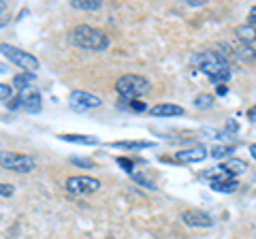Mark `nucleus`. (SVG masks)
I'll use <instances>...</instances> for the list:
<instances>
[{"label":"nucleus","instance_id":"34","mask_svg":"<svg viewBox=\"0 0 256 239\" xmlns=\"http://www.w3.org/2000/svg\"><path fill=\"white\" fill-rule=\"evenodd\" d=\"M250 156L256 158V143H254V146H250Z\"/></svg>","mask_w":256,"mask_h":239},{"label":"nucleus","instance_id":"28","mask_svg":"<svg viewBox=\"0 0 256 239\" xmlns=\"http://www.w3.org/2000/svg\"><path fill=\"white\" fill-rule=\"evenodd\" d=\"M226 92H228L226 84H218V90H216V94H218V96H226Z\"/></svg>","mask_w":256,"mask_h":239},{"label":"nucleus","instance_id":"6","mask_svg":"<svg viewBox=\"0 0 256 239\" xmlns=\"http://www.w3.org/2000/svg\"><path fill=\"white\" fill-rule=\"evenodd\" d=\"M100 188V180L90 175H73L66 180V190L70 194H92Z\"/></svg>","mask_w":256,"mask_h":239},{"label":"nucleus","instance_id":"26","mask_svg":"<svg viewBox=\"0 0 256 239\" xmlns=\"http://www.w3.org/2000/svg\"><path fill=\"white\" fill-rule=\"evenodd\" d=\"M13 186L11 184H0V196H11L13 194Z\"/></svg>","mask_w":256,"mask_h":239},{"label":"nucleus","instance_id":"16","mask_svg":"<svg viewBox=\"0 0 256 239\" xmlns=\"http://www.w3.org/2000/svg\"><path fill=\"white\" fill-rule=\"evenodd\" d=\"M222 166L230 173V178H235V180H237V175H242V173L248 171V164L244 160H239V158H230V160H226Z\"/></svg>","mask_w":256,"mask_h":239},{"label":"nucleus","instance_id":"29","mask_svg":"<svg viewBox=\"0 0 256 239\" xmlns=\"http://www.w3.org/2000/svg\"><path fill=\"white\" fill-rule=\"evenodd\" d=\"M248 120H250V122H256V105L252 109H248Z\"/></svg>","mask_w":256,"mask_h":239},{"label":"nucleus","instance_id":"5","mask_svg":"<svg viewBox=\"0 0 256 239\" xmlns=\"http://www.w3.org/2000/svg\"><path fill=\"white\" fill-rule=\"evenodd\" d=\"M0 166L9 169L13 173L26 175L30 171H34L36 160L28 154H20V152H0Z\"/></svg>","mask_w":256,"mask_h":239},{"label":"nucleus","instance_id":"31","mask_svg":"<svg viewBox=\"0 0 256 239\" xmlns=\"http://www.w3.org/2000/svg\"><path fill=\"white\" fill-rule=\"evenodd\" d=\"M184 2L190 4V6H201V4L205 2V0H184Z\"/></svg>","mask_w":256,"mask_h":239},{"label":"nucleus","instance_id":"33","mask_svg":"<svg viewBox=\"0 0 256 239\" xmlns=\"http://www.w3.org/2000/svg\"><path fill=\"white\" fill-rule=\"evenodd\" d=\"M6 70H9V66H6L4 62H0V73H6Z\"/></svg>","mask_w":256,"mask_h":239},{"label":"nucleus","instance_id":"18","mask_svg":"<svg viewBox=\"0 0 256 239\" xmlns=\"http://www.w3.org/2000/svg\"><path fill=\"white\" fill-rule=\"evenodd\" d=\"M214 190L218 192H235L239 188V182L237 180H218V182H210Z\"/></svg>","mask_w":256,"mask_h":239},{"label":"nucleus","instance_id":"20","mask_svg":"<svg viewBox=\"0 0 256 239\" xmlns=\"http://www.w3.org/2000/svg\"><path fill=\"white\" fill-rule=\"evenodd\" d=\"M130 178L137 182V184H141V186H148L150 190H156V184L148 178V175H143V173H139V171H132V173H130Z\"/></svg>","mask_w":256,"mask_h":239},{"label":"nucleus","instance_id":"17","mask_svg":"<svg viewBox=\"0 0 256 239\" xmlns=\"http://www.w3.org/2000/svg\"><path fill=\"white\" fill-rule=\"evenodd\" d=\"M70 6L77 11H98L102 2L100 0H70Z\"/></svg>","mask_w":256,"mask_h":239},{"label":"nucleus","instance_id":"8","mask_svg":"<svg viewBox=\"0 0 256 239\" xmlns=\"http://www.w3.org/2000/svg\"><path fill=\"white\" fill-rule=\"evenodd\" d=\"M184 224H188L192 228H212L214 226V218L203 210H186L182 214Z\"/></svg>","mask_w":256,"mask_h":239},{"label":"nucleus","instance_id":"1","mask_svg":"<svg viewBox=\"0 0 256 239\" xmlns=\"http://www.w3.org/2000/svg\"><path fill=\"white\" fill-rule=\"evenodd\" d=\"M190 64L196 66L201 73H205L214 84H224L230 79V66L226 58H222L216 52H198L190 56Z\"/></svg>","mask_w":256,"mask_h":239},{"label":"nucleus","instance_id":"7","mask_svg":"<svg viewBox=\"0 0 256 239\" xmlns=\"http://www.w3.org/2000/svg\"><path fill=\"white\" fill-rule=\"evenodd\" d=\"M68 105L73 111H90V109H96L102 105L100 96H96V94H90V92H84V90H73L68 94Z\"/></svg>","mask_w":256,"mask_h":239},{"label":"nucleus","instance_id":"9","mask_svg":"<svg viewBox=\"0 0 256 239\" xmlns=\"http://www.w3.org/2000/svg\"><path fill=\"white\" fill-rule=\"evenodd\" d=\"M203 158H207V150L203 146H194V148H190V150H180V152L175 154V160L184 162V164L198 162V160H203Z\"/></svg>","mask_w":256,"mask_h":239},{"label":"nucleus","instance_id":"3","mask_svg":"<svg viewBox=\"0 0 256 239\" xmlns=\"http://www.w3.org/2000/svg\"><path fill=\"white\" fill-rule=\"evenodd\" d=\"M150 90V82L141 75H122L116 82V92L120 94V98L126 100H137Z\"/></svg>","mask_w":256,"mask_h":239},{"label":"nucleus","instance_id":"12","mask_svg":"<svg viewBox=\"0 0 256 239\" xmlns=\"http://www.w3.org/2000/svg\"><path fill=\"white\" fill-rule=\"evenodd\" d=\"M235 34H237V38H239V41H242L244 45H250V43L256 41V28L250 26V24H244V26H239V28L235 30Z\"/></svg>","mask_w":256,"mask_h":239},{"label":"nucleus","instance_id":"27","mask_svg":"<svg viewBox=\"0 0 256 239\" xmlns=\"http://www.w3.org/2000/svg\"><path fill=\"white\" fill-rule=\"evenodd\" d=\"M248 24L256 28V6H252V9H250V18H248Z\"/></svg>","mask_w":256,"mask_h":239},{"label":"nucleus","instance_id":"23","mask_svg":"<svg viewBox=\"0 0 256 239\" xmlns=\"http://www.w3.org/2000/svg\"><path fill=\"white\" fill-rule=\"evenodd\" d=\"M11 96H13V88H9L6 84H0V102L9 100Z\"/></svg>","mask_w":256,"mask_h":239},{"label":"nucleus","instance_id":"10","mask_svg":"<svg viewBox=\"0 0 256 239\" xmlns=\"http://www.w3.org/2000/svg\"><path fill=\"white\" fill-rule=\"evenodd\" d=\"M150 114L154 118H175V116H184V109L180 105H173V102H160L150 109Z\"/></svg>","mask_w":256,"mask_h":239},{"label":"nucleus","instance_id":"24","mask_svg":"<svg viewBox=\"0 0 256 239\" xmlns=\"http://www.w3.org/2000/svg\"><path fill=\"white\" fill-rule=\"evenodd\" d=\"M70 162L77 166H84V169H92L94 166V160H86V158H70Z\"/></svg>","mask_w":256,"mask_h":239},{"label":"nucleus","instance_id":"14","mask_svg":"<svg viewBox=\"0 0 256 239\" xmlns=\"http://www.w3.org/2000/svg\"><path fill=\"white\" fill-rule=\"evenodd\" d=\"M34 73H20V75H15L13 77V90H18L20 94H24V90L30 86V84H34Z\"/></svg>","mask_w":256,"mask_h":239},{"label":"nucleus","instance_id":"32","mask_svg":"<svg viewBox=\"0 0 256 239\" xmlns=\"http://www.w3.org/2000/svg\"><path fill=\"white\" fill-rule=\"evenodd\" d=\"M4 11H6V2H4V0H0V18L4 15Z\"/></svg>","mask_w":256,"mask_h":239},{"label":"nucleus","instance_id":"19","mask_svg":"<svg viewBox=\"0 0 256 239\" xmlns=\"http://www.w3.org/2000/svg\"><path fill=\"white\" fill-rule=\"evenodd\" d=\"M235 146H214L212 148V156L214 158H226V156H233L235 154Z\"/></svg>","mask_w":256,"mask_h":239},{"label":"nucleus","instance_id":"11","mask_svg":"<svg viewBox=\"0 0 256 239\" xmlns=\"http://www.w3.org/2000/svg\"><path fill=\"white\" fill-rule=\"evenodd\" d=\"M24 109L28 114H38L43 109V98L38 92H30V94H24Z\"/></svg>","mask_w":256,"mask_h":239},{"label":"nucleus","instance_id":"21","mask_svg":"<svg viewBox=\"0 0 256 239\" xmlns=\"http://www.w3.org/2000/svg\"><path fill=\"white\" fill-rule=\"evenodd\" d=\"M212 105H214L212 94H198V96L194 98V107H198V109H210Z\"/></svg>","mask_w":256,"mask_h":239},{"label":"nucleus","instance_id":"15","mask_svg":"<svg viewBox=\"0 0 256 239\" xmlns=\"http://www.w3.org/2000/svg\"><path fill=\"white\" fill-rule=\"evenodd\" d=\"M111 148H116V150H132V152H137V150L154 148V143L152 141H118V143H111Z\"/></svg>","mask_w":256,"mask_h":239},{"label":"nucleus","instance_id":"13","mask_svg":"<svg viewBox=\"0 0 256 239\" xmlns=\"http://www.w3.org/2000/svg\"><path fill=\"white\" fill-rule=\"evenodd\" d=\"M60 139L68 143H79V146H98V139L92 134H60Z\"/></svg>","mask_w":256,"mask_h":239},{"label":"nucleus","instance_id":"25","mask_svg":"<svg viewBox=\"0 0 256 239\" xmlns=\"http://www.w3.org/2000/svg\"><path fill=\"white\" fill-rule=\"evenodd\" d=\"M118 164L122 166L126 173H132V171H134V162H132V160H126V158H118Z\"/></svg>","mask_w":256,"mask_h":239},{"label":"nucleus","instance_id":"2","mask_svg":"<svg viewBox=\"0 0 256 239\" xmlns=\"http://www.w3.org/2000/svg\"><path fill=\"white\" fill-rule=\"evenodd\" d=\"M68 41L75 47H82V50H88V52H102V50L109 47V36L102 32V30L86 26V24L75 26L73 30H70Z\"/></svg>","mask_w":256,"mask_h":239},{"label":"nucleus","instance_id":"30","mask_svg":"<svg viewBox=\"0 0 256 239\" xmlns=\"http://www.w3.org/2000/svg\"><path fill=\"white\" fill-rule=\"evenodd\" d=\"M239 128V126H237V122H235V120H228V124H226V130H237Z\"/></svg>","mask_w":256,"mask_h":239},{"label":"nucleus","instance_id":"22","mask_svg":"<svg viewBox=\"0 0 256 239\" xmlns=\"http://www.w3.org/2000/svg\"><path fill=\"white\" fill-rule=\"evenodd\" d=\"M239 54H242V58H244V60H250V62L256 60V52L252 50L250 45H242V47H239Z\"/></svg>","mask_w":256,"mask_h":239},{"label":"nucleus","instance_id":"4","mask_svg":"<svg viewBox=\"0 0 256 239\" xmlns=\"http://www.w3.org/2000/svg\"><path fill=\"white\" fill-rule=\"evenodd\" d=\"M0 54H4V58L11 62V64L20 66L24 73H34V70H38V66H41V62H38L34 56L20 50V47L15 45H9V43H2L0 45Z\"/></svg>","mask_w":256,"mask_h":239}]
</instances>
